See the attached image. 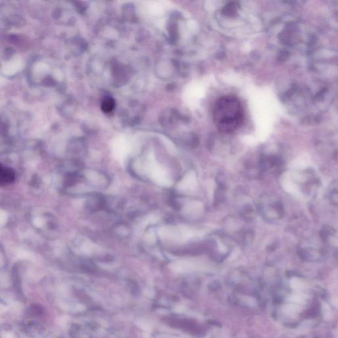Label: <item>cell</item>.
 Returning <instances> with one entry per match:
<instances>
[{
    "instance_id": "obj_5",
    "label": "cell",
    "mask_w": 338,
    "mask_h": 338,
    "mask_svg": "<svg viewBox=\"0 0 338 338\" xmlns=\"http://www.w3.org/2000/svg\"><path fill=\"white\" fill-rule=\"evenodd\" d=\"M15 180V171L11 168L5 167L0 163V186L12 184Z\"/></svg>"
},
{
    "instance_id": "obj_8",
    "label": "cell",
    "mask_w": 338,
    "mask_h": 338,
    "mask_svg": "<svg viewBox=\"0 0 338 338\" xmlns=\"http://www.w3.org/2000/svg\"><path fill=\"white\" fill-rule=\"evenodd\" d=\"M101 108L105 113H111L115 108V101L111 97H106L102 100Z\"/></svg>"
},
{
    "instance_id": "obj_3",
    "label": "cell",
    "mask_w": 338,
    "mask_h": 338,
    "mask_svg": "<svg viewBox=\"0 0 338 338\" xmlns=\"http://www.w3.org/2000/svg\"><path fill=\"white\" fill-rule=\"evenodd\" d=\"M208 242V251L216 261L223 260L231 252V243L225 234L215 233L211 235Z\"/></svg>"
},
{
    "instance_id": "obj_2",
    "label": "cell",
    "mask_w": 338,
    "mask_h": 338,
    "mask_svg": "<svg viewBox=\"0 0 338 338\" xmlns=\"http://www.w3.org/2000/svg\"><path fill=\"white\" fill-rule=\"evenodd\" d=\"M257 210L266 221L275 222L283 217V203L277 196L271 193L262 194L259 198Z\"/></svg>"
},
{
    "instance_id": "obj_7",
    "label": "cell",
    "mask_w": 338,
    "mask_h": 338,
    "mask_svg": "<svg viewBox=\"0 0 338 338\" xmlns=\"http://www.w3.org/2000/svg\"><path fill=\"white\" fill-rule=\"evenodd\" d=\"M328 196L330 202L334 205H338V183L337 181H334L332 183L331 186L330 187L329 193H328Z\"/></svg>"
},
{
    "instance_id": "obj_4",
    "label": "cell",
    "mask_w": 338,
    "mask_h": 338,
    "mask_svg": "<svg viewBox=\"0 0 338 338\" xmlns=\"http://www.w3.org/2000/svg\"><path fill=\"white\" fill-rule=\"evenodd\" d=\"M297 250L301 258L309 261H318L325 256V252L322 247L308 241L301 243Z\"/></svg>"
},
{
    "instance_id": "obj_1",
    "label": "cell",
    "mask_w": 338,
    "mask_h": 338,
    "mask_svg": "<svg viewBox=\"0 0 338 338\" xmlns=\"http://www.w3.org/2000/svg\"><path fill=\"white\" fill-rule=\"evenodd\" d=\"M244 119V110L237 96H223L215 102L213 109L214 123L222 134L236 132L242 126Z\"/></svg>"
},
{
    "instance_id": "obj_6",
    "label": "cell",
    "mask_w": 338,
    "mask_h": 338,
    "mask_svg": "<svg viewBox=\"0 0 338 338\" xmlns=\"http://www.w3.org/2000/svg\"><path fill=\"white\" fill-rule=\"evenodd\" d=\"M320 239L322 242L330 245L334 241H337V233L333 228L326 226L321 230L320 233Z\"/></svg>"
}]
</instances>
